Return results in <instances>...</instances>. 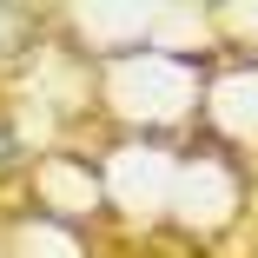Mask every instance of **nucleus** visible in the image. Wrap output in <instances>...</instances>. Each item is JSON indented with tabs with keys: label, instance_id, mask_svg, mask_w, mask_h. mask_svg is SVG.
Listing matches in <instances>:
<instances>
[{
	"label": "nucleus",
	"instance_id": "nucleus-1",
	"mask_svg": "<svg viewBox=\"0 0 258 258\" xmlns=\"http://www.w3.org/2000/svg\"><path fill=\"white\" fill-rule=\"evenodd\" d=\"M0 152H7V139H0Z\"/></svg>",
	"mask_w": 258,
	"mask_h": 258
}]
</instances>
